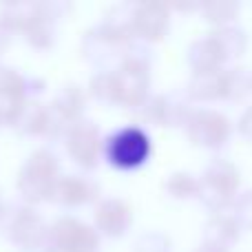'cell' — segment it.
I'll list each match as a JSON object with an SVG mask.
<instances>
[{
  "label": "cell",
  "mask_w": 252,
  "mask_h": 252,
  "mask_svg": "<svg viewBox=\"0 0 252 252\" xmlns=\"http://www.w3.org/2000/svg\"><path fill=\"white\" fill-rule=\"evenodd\" d=\"M56 27H58V20L47 13L44 4L40 2V16L33 20V25L25 31V40L35 49H51L53 42H56Z\"/></svg>",
  "instance_id": "cell-19"
},
{
  "label": "cell",
  "mask_w": 252,
  "mask_h": 252,
  "mask_svg": "<svg viewBox=\"0 0 252 252\" xmlns=\"http://www.w3.org/2000/svg\"><path fill=\"white\" fill-rule=\"evenodd\" d=\"M239 11H241V4L237 0H206V2H201V16L215 29L235 25Z\"/></svg>",
  "instance_id": "cell-22"
},
{
  "label": "cell",
  "mask_w": 252,
  "mask_h": 252,
  "mask_svg": "<svg viewBox=\"0 0 252 252\" xmlns=\"http://www.w3.org/2000/svg\"><path fill=\"white\" fill-rule=\"evenodd\" d=\"M137 118L146 126H166V97L164 93L151 95L137 111Z\"/></svg>",
  "instance_id": "cell-25"
},
{
  "label": "cell",
  "mask_w": 252,
  "mask_h": 252,
  "mask_svg": "<svg viewBox=\"0 0 252 252\" xmlns=\"http://www.w3.org/2000/svg\"><path fill=\"white\" fill-rule=\"evenodd\" d=\"M133 228V208L124 199L109 197L95 208V230L106 239H120Z\"/></svg>",
  "instance_id": "cell-10"
},
{
  "label": "cell",
  "mask_w": 252,
  "mask_h": 252,
  "mask_svg": "<svg viewBox=\"0 0 252 252\" xmlns=\"http://www.w3.org/2000/svg\"><path fill=\"white\" fill-rule=\"evenodd\" d=\"M164 190L170 199L177 201L197 199V195H199V177L188 173V170H177V173L168 175V179L164 182Z\"/></svg>",
  "instance_id": "cell-24"
},
{
  "label": "cell",
  "mask_w": 252,
  "mask_h": 252,
  "mask_svg": "<svg viewBox=\"0 0 252 252\" xmlns=\"http://www.w3.org/2000/svg\"><path fill=\"white\" fill-rule=\"evenodd\" d=\"M232 213H235L241 230L252 232V188H246L244 192H239V197L232 204Z\"/></svg>",
  "instance_id": "cell-28"
},
{
  "label": "cell",
  "mask_w": 252,
  "mask_h": 252,
  "mask_svg": "<svg viewBox=\"0 0 252 252\" xmlns=\"http://www.w3.org/2000/svg\"><path fill=\"white\" fill-rule=\"evenodd\" d=\"M100 197V188L95 182L80 175H60L51 192V201L60 208H82Z\"/></svg>",
  "instance_id": "cell-11"
},
{
  "label": "cell",
  "mask_w": 252,
  "mask_h": 252,
  "mask_svg": "<svg viewBox=\"0 0 252 252\" xmlns=\"http://www.w3.org/2000/svg\"><path fill=\"white\" fill-rule=\"evenodd\" d=\"M153 142L144 126L130 124L104 137L102 157L118 170H137L151 159Z\"/></svg>",
  "instance_id": "cell-3"
},
{
  "label": "cell",
  "mask_w": 252,
  "mask_h": 252,
  "mask_svg": "<svg viewBox=\"0 0 252 252\" xmlns=\"http://www.w3.org/2000/svg\"><path fill=\"white\" fill-rule=\"evenodd\" d=\"M13 128L25 137H56L60 130L66 135L69 126L56 118L51 106L40 104L38 100H29Z\"/></svg>",
  "instance_id": "cell-9"
},
{
  "label": "cell",
  "mask_w": 252,
  "mask_h": 252,
  "mask_svg": "<svg viewBox=\"0 0 252 252\" xmlns=\"http://www.w3.org/2000/svg\"><path fill=\"white\" fill-rule=\"evenodd\" d=\"M64 148L69 157L84 170L97 168L102 159V151H104V137H102L100 128L89 120H80V122L71 124L64 135Z\"/></svg>",
  "instance_id": "cell-6"
},
{
  "label": "cell",
  "mask_w": 252,
  "mask_h": 252,
  "mask_svg": "<svg viewBox=\"0 0 252 252\" xmlns=\"http://www.w3.org/2000/svg\"><path fill=\"white\" fill-rule=\"evenodd\" d=\"M192 252H230V250H223V248H217V246H210V244H204V241H201Z\"/></svg>",
  "instance_id": "cell-31"
},
{
  "label": "cell",
  "mask_w": 252,
  "mask_h": 252,
  "mask_svg": "<svg viewBox=\"0 0 252 252\" xmlns=\"http://www.w3.org/2000/svg\"><path fill=\"white\" fill-rule=\"evenodd\" d=\"M133 252H173V241L166 232L148 230L135 239Z\"/></svg>",
  "instance_id": "cell-26"
},
{
  "label": "cell",
  "mask_w": 252,
  "mask_h": 252,
  "mask_svg": "<svg viewBox=\"0 0 252 252\" xmlns=\"http://www.w3.org/2000/svg\"><path fill=\"white\" fill-rule=\"evenodd\" d=\"M0 93H16L29 97V82L16 69L0 64Z\"/></svg>",
  "instance_id": "cell-27"
},
{
  "label": "cell",
  "mask_w": 252,
  "mask_h": 252,
  "mask_svg": "<svg viewBox=\"0 0 252 252\" xmlns=\"http://www.w3.org/2000/svg\"><path fill=\"white\" fill-rule=\"evenodd\" d=\"M170 31V7L164 2L135 4L133 11V38L144 44H155Z\"/></svg>",
  "instance_id": "cell-8"
},
{
  "label": "cell",
  "mask_w": 252,
  "mask_h": 252,
  "mask_svg": "<svg viewBox=\"0 0 252 252\" xmlns=\"http://www.w3.org/2000/svg\"><path fill=\"white\" fill-rule=\"evenodd\" d=\"M7 239L22 252H35L49 246V226L33 208L22 206L7 223Z\"/></svg>",
  "instance_id": "cell-7"
},
{
  "label": "cell",
  "mask_w": 252,
  "mask_h": 252,
  "mask_svg": "<svg viewBox=\"0 0 252 252\" xmlns=\"http://www.w3.org/2000/svg\"><path fill=\"white\" fill-rule=\"evenodd\" d=\"M122 51H124V49L111 44L109 40H106L104 35L97 31V27L89 29L87 33H84V38H82V53H84V58H87L89 62H93V64H97V66H104L106 60H109V58H113L115 53H118L120 60H122ZM104 71H106V66H104Z\"/></svg>",
  "instance_id": "cell-17"
},
{
  "label": "cell",
  "mask_w": 252,
  "mask_h": 252,
  "mask_svg": "<svg viewBox=\"0 0 252 252\" xmlns=\"http://www.w3.org/2000/svg\"><path fill=\"white\" fill-rule=\"evenodd\" d=\"M166 97V126H186L188 118L192 115V100L188 97L186 89H175L170 93H164Z\"/></svg>",
  "instance_id": "cell-23"
},
{
  "label": "cell",
  "mask_w": 252,
  "mask_h": 252,
  "mask_svg": "<svg viewBox=\"0 0 252 252\" xmlns=\"http://www.w3.org/2000/svg\"><path fill=\"white\" fill-rule=\"evenodd\" d=\"M13 35H16V31L0 18V56H2V53L9 49V44L13 42Z\"/></svg>",
  "instance_id": "cell-30"
},
{
  "label": "cell",
  "mask_w": 252,
  "mask_h": 252,
  "mask_svg": "<svg viewBox=\"0 0 252 252\" xmlns=\"http://www.w3.org/2000/svg\"><path fill=\"white\" fill-rule=\"evenodd\" d=\"M241 226L237 221L235 213L230 210H221V213H213L208 221L204 223V237L201 241L210 246H217L223 250H232L241 239Z\"/></svg>",
  "instance_id": "cell-13"
},
{
  "label": "cell",
  "mask_w": 252,
  "mask_h": 252,
  "mask_svg": "<svg viewBox=\"0 0 252 252\" xmlns=\"http://www.w3.org/2000/svg\"><path fill=\"white\" fill-rule=\"evenodd\" d=\"M186 62L192 69V73H215V71L226 69L228 58L223 53V49L219 47L217 40L208 33L188 44Z\"/></svg>",
  "instance_id": "cell-12"
},
{
  "label": "cell",
  "mask_w": 252,
  "mask_h": 252,
  "mask_svg": "<svg viewBox=\"0 0 252 252\" xmlns=\"http://www.w3.org/2000/svg\"><path fill=\"white\" fill-rule=\"evenodd\" d=\"M40 16V2H7L0 11V18L16 33H25L33 20Z\"/></svg>",
  "instance_id": "cell-21"
},
{
  "label": "cell",
  "mask_w": 252,
  "mask_h": 252,
  "mask_svg": "<svg viewBox=\"0 0 252 252\" xmlns=\"http://www.w3.org/2000/svg\"><path fill=\"white\" fill-rule=\"evenodd\" d=\"M241 188V173L230 159L215 157L206 164V168L199 175V195L204 208L210 213H221L230 210L235 199L239 197Z\"/></svg>",
  "instance_id": "cell-1"
},
{
  "label": "cell",
  "mask_w": 252,
  "mask_h": 252,
  "mask_svg": "<svg viewBox=\"0 0 252 252\" xmlns=\"http://www.w3.org/2000/svg\"><path fill=\"white\" fill-rule=\"evenodd\" d=\"M186 93L192 102H223V69L215 73H192Z\"/></svg>",
  "instance_id": "cell-15"
},
{
  "label": "cell",
  "mask_w": 252,
  "mask_h": 252,
  "mask_svg": "<svg viewBox=\"0 0 252 252\" xmlns=\"http://www.w3.org/2000/svg\"><path fill=\"white\" fill-rule=\"evenodd\" d=\"M60 179V161L56 153L49 148H38L27 157L25 166L18 173V192L27 204H42L51 201V192Z\"/></svg>",
  "instance_id": "cell-2"
},
{
  "label": "cell",
  "mask_w": 252,
  "mask_h": 252,
  "mask_svg": "<svg viewBox=\"0 0 252 252\" xmlns=\"http://www.w3.org/2000/svg\"><path fill=\"white\" fill-rule=\"evenodd\" d=\"M184 130H186L190 144L199 148H208V151H219L230 142L232 133H235V124L221 111L201 106V109L192 111Z\"/></svg>",
  "instance_id": "cell-4"
},
{
  "label": "cell",
  "mask_w": 252,
  "mask_h": 252,
  "mask_svg": "<svg viewBox=\"0 0 252 252\" xmlns=\"http://www.w3.org/2000/svg\"><path fill=\"white\" fill-rule=\"evenodd\" d=\"M210 35L219 42V47L223 49L228 60H237V58H241L248 51V33L237 22L228 27H219V29L210 31Z\"/></svg>",
  "instance_id": "cell-20"
},
{
  "label": "cell",
  "mask_w": 252,
  "mask_h": 252,
  "mask_svg": "<svg viewBox=\"0 0 252 252\" xmlns=\"http://www.w3.org/2000/svg\"><path fill=\"white\" fill-rule=\"evenodd\" d=\"M0 128H2V122H0Z\"/></svg>",
  "instance_id": "cell-33"
},
{
  "label": "cell",
  "mask_w": 252,
  "mask_h": 252,
  "mask_svg": "<svg viewBox=\"0 0 252 252\" xmlns=\"http://www.w3.org/2000/svg\"><path fill=\"white\" fill-rule=\"evenodd\" d=\"M237 133H239L248 144H252V104L246 106L244 113H241L239 120H237Z\"/></svg>",
  "instance_id": "cell-29"
},
{
  "label": "cell",
  "mask_w": 252,
  "mask_h": 252,
  "mask_svg": "<svg viewBox=\"0 0 252 252\" xmlns=\"http://www.w3.org/2000/svg\"><path fill=\"white\" fill-rule=\"evenodd\" d=\"M2 213H4V201H2V197H0V217H2Z\"/></svg>",
  "instance_id": "cell-32"
},
{
  "label": "cell",
  "mask_w": 252,
  "mask_h": 252,
  "mask_svg": "<svg viewBox=\"0 0 252 252\" xmlns=\"http://www.w3.org/2000/svg\"><path fill=\"white\" fill-rule=\"evenodd\" d=\"M252 93V71L246 66L223 69V102H244Z\"/></svg>",
  "instance_id": "cell-18"
},
{
  "label": "cell",
  "mask_w": 252,
  "mask_h": 252,
  "mask_svg": "<svg viewBox=\"0 0 252 252\" xmlns=\"http://www.w3.org/2000/svg\"><path fill=\"white\" fill-rule=\"evenodd\" d=\"M100 232L73 215H62L49 226V246L62 252H97Z\"/></svg>",
  "instance_id": "cell-5"
},
{
  "label": "cell",
  "mask_w": 252,
  "mask_h": 252,
  "mask_svg": "<svg viewBox=\"0 0 252 252\" xmlns=\"http://www.w3.org/2000/svg\"><path fill=\"white\" fill-rule=\"evenodd\" d=\"M87 97H89V93L84 91L80 84L69 82L58 89V93L53 95V102L49 106H51V111L56 113V118L60 120V122L71 126V124L80 122V120H84Z\"/></svg>",
  "instance_id": "cell-14"
},
{
  "label": "cell",
  "mask_w": 252,
  "mask_h": 252,
  "mask_svg": "<svg viewBox=\"0 0 252 252\" xmlns=\"http://www.w3.org/2000/svg\"><path fill=\"white\" fill-rule=\"evenodd\" d=\"M87 93L95 102L104 106H120L122 104V89H120V78L115 69H100L91 80H89Z\"/></svg>",
  "instance_id": "cell-16"
}]
</instances>
